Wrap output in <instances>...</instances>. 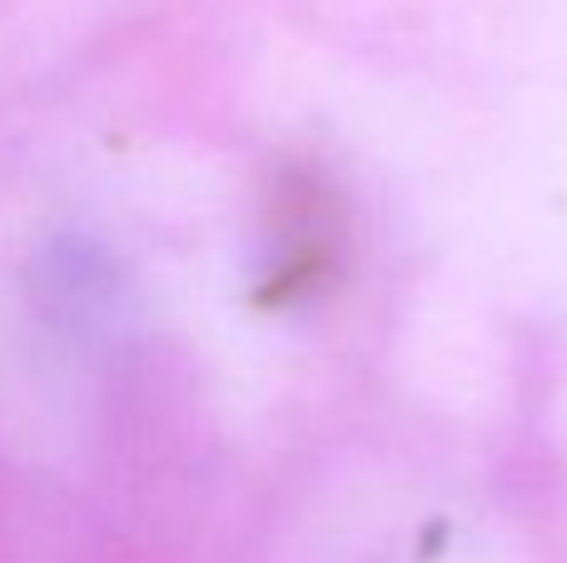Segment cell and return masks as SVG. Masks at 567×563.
<instances>
[{
    "instance_id": "obj_2",
    "label": "cell",
    "mask_w": 567,
    "mask_h": 563,
    "mask_svg": "<svg viewBox=\"0 0 567 563\" xmlns=\"http://www.w3.org/2000/svg\"><path fill=\"white\" fill-rule=\"evenodd\" d=\"M30 305L45 325H60L70 335H90L105 325L115 305V269L90 239H45L30 259Z\"/></svg>"
},
{
    "instance_id": "obj_1",
    "label": "cell",
    "mask_w": 567,
    "mask_h": 563,
    "mask_svg": "<svg viewBox=\"0 0 567 563\" xmlns=\"http://www.w3.org/2000/svg\"><path fill=\"white\" fill-rule=\"evenodd\" d=\"M339 195H329L323 180H313L309 170H293L279 190V219L275 239H269V299H299L309 285H323L339 249Z\"/></svg>"
}]
</instances>
